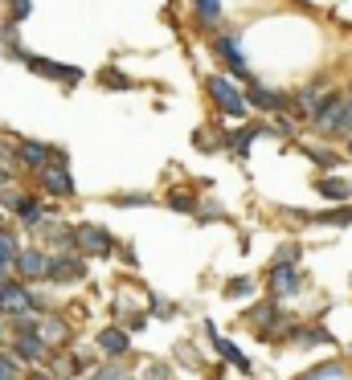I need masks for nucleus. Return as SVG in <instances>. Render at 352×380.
<instances>
[{"label":"nucleus","mask_w":352,"mask_h":380,"mask_svg":"<svg viewBox=\"0 0 352 380\" xmlns=\"http://www.w3.org/2000/svg\"><path fill=\"white\" fill-rule=\"evenodd\" d=\"M205 90H209V98L217 102V111H226L230 119H242L246 115V90L237 86L234 78H226V74H213L209 82H205Z\"/></svg>","instance_id":"f257e3e1"},{"label":"nucleus","mask_w":352,"mask_h":380,"mask_svg":"<svg viewBox=\"0 0 352 380\" xmlns=\"http://www.w3.org/2000/svg\"><path fill=\"white\" fill-rule=\"evenodd\" d=\"M217 53L230 62V74H234V78H250L246 57H242V33H237V29H226V33L217 37Z\"/></svg>","instance_id":"f03ea898"},{"label":"nucleus","mask_w":352,"mask_h":380,"mask_svg":"<svg viewBox=\"0 0 352 380\" xmlns=\"http://www.w3.org/2000/svg\"><path fill=\"white\" fill-rule=\"evenodd\" d=\"M324 98H328V86H324V78H315V82H307L304 90L291 98V107H295V111H299L304 119H311V115H315V111L324 107Z\"/></svg>","instance_id":"7ed1b4c3"},{"label":"nucleus","mask_w":352,"mask_h":380,"mask_svg":"<svg viewBox=\"0 0 352 380\" xmlns=\"http://www.w3.org/2000/svg\"><path fill=\"white\" fill-rule=\"evenodd\" d=\"M74 245H82L86 254H111V233L103 225H82L74 233Z\"/></svg>","instance_id":"20e7f679"},{"label":"nucleus","mask_w":352,"mask_h":380,"mask_svg":"<svg viewBox=\"0 0 352 380\" xmlns=\"http://www.w3.org/2000/svg\"><path fill=\"white\" fill-rule=\"evenodd\" d=\"M246 102H250V107H259V111H266V115H279L282 107H291V98H282V95H275V90H266V86H259V82H250Z\"/></svg>","instance_id":"39448f33"},{"label":"nucleus","mask_w":352,"mask_h":380,"mask_svg":"<svg viewBox=\"0 0 352 380\" xmlns=\"http://www.w3.org/2000/svg\"><path fill=\"white\" fill-rule=\"evenodd\" d=\"M29 62V70L41 74V78H58V82H78L82 70L78 66H62V62H46V57H25Z\"/></svg>","instance_id":"423d86ee"},{"label":"nucleus","mask_w":352,"mask_h":380,"mask_svg":"<svg viewBox=\"0 0 352 380\" xmlns=\"http://www.w3.org/2000/svg\"><path fill=\"white\" fill-rule=\"evenodd\" d=\"M270 290H275V299L295 294L299 290V270L295 266H270Z\"/></svg>","instance_id":"0eeeda50"},{"label":"nucleus","mask_w":352,"mask_h":380,"mask_svg":"<svg viewBox=\"0 0 352 380\" xmlns=\"http://www.w3.org/2000/svg\"><path fill=\"white\" fill-rule=\"evenodd\" d=\"M41 180H46V192H53V196H70L74 192V180L70 172H66V160L53 168H41Z\"/></svg>","instance_id":"6e6552de"},{"label":"nucleus","mask_w":352,"mask_h":380,"mask_svg":"<svg viewBox=\"0 0 352 380\" xmlns=\"http://www.w3.org/2000/svg\"><path fill=\"white\" fill-rule=\"evenodd\" d=\"M49 278H58V283H74V278H82L86 274V266H82V258H74V254H66V258H53L46 270Z\"/></svg>","instance_id":"1a4fd4ad"},{"label":"nucleus","mask_w":352,"mask_h":380,"mask_svg":"<svg viewBox=\"0 0 352 380\" xmlns=\"http://www.w3.org/2000/svg\"><path fill=\"white\" fill-rule=\"evenodd\" d=\"M17 270H21L25 278H41L49 270V258L41 250H25V254H17Z\"/></svg>","instance_id":"9d476101"},{"label":"nucleus","mask_w":352,"mask_h":380,"mask_svg":"<svg viewBox=\"0 0 352 380\" xmlns=\"http://www.w3.org/2000/svg\"><path fill=\"white\" fill-rule=\"evenodd\" d=\"M205 332H209V339H213V348H217V352H221V356L230 360V364H234V368H242V372H254V364H250V360L242 356V352H237L234 344H230V339H221V335L213 332V323L209 327H205Z\"/></svg>","instance_id":"9b49d317"},{"label":"nucleus","mask_w":352,"mask_h":380,"mask_svg":"<svg viewBox=\"0 0 352 380\" xmlns=\"http://www.w3.org/2000/svg\"><path fill=\"white\" fill-rule=\"evenodd\" d=\"M315 192H320L324 201H348L352 184L348 180H336V176H320V180H315Z\"/></svg>","instance_id":"f8f14e48"},{"label":"nucleus","mask_w":352,"mask_h":380,"mask_svg":"<svg viewBox=\"0 0 352 380\" xmlns=\"http://www.w3.org/2000/svg\"><path fill=\"white\" fill-rule=\"evenodd\" d=\"M127 332H119V327H107V332H98V348L107 352V356H123L127 352Z\"/></svg>","instance_id":"ddd939ff"},{"label":"nucleus","mask_w":352,"mask_h":380,"mask_svg":"<svg viewBox=\"0 0 352 380\" xmlns=\"http://www.w3.org/2000/svg\"><path fill=\"white\" fill-rule=\"evenodd\" d=\"M29 299H33V294H25L21 286H0V311H17V315H21L25 307H29Z\"/></svg>","instance_id":"4468645a"},{"label":"nucleus","mask_w":352,"mask_h":380,"mask_svg":"<svg viewBox=\"0 0 352 380\" xmlns=\"http://www.w3.org/2000/svg\"><path fill=\"white\" fill-rule=\"evenodd\" d=\"M193 13H197V21L201 25H217L221 21V0H193Z\"/></svg>","instance_id":"2eb2a0df"},{"label":"nucleus","mask_w":352,"mask_h":380,"mask_svg":"<svg viewBox=\"0 0 352 380\" xmlns=\"http://www.w3.org/2000/svg\"><path fill=\"white\" fill-rule=\"evenodd\" d=\"M291 339H299V344H332V335L324 327H291Z\"/></svg>","instance_id":"dca6fc26"},{"label":"nucleus","mask_w":352,"mask_h":380,"mask_svg":"<svg viewBox=\"0 0 352 380\" xmlns=\"http://www.w3.org/2000/svg\"><path fill=\"white\" fill-rule=\"evenodd\" d=\"M17 352H21L25 360H37L41 352H46V339L41 335H21V344H17Z\"/></svg>","instance_id":"f3484780"},{"label":"nucleus","mask_w":352,"mask_h":380,"mask_svg":"<svg viewBox=\"0 0 352 380\" xmlns=\"http://www.w3.org/2000/svg\"><path fill=\"white\" fill-rule=\"evenodd\" d=\"M168 205H172L176 213H197V196H188V192H172Z\"/></svg>","instance_id":"a211bd4d"},{"label":"nucleus","mask_w":352,"mask_h":380,"mask_svg":"<svg viewBox=\"0 0 352 380\" xmlns=\"http://www.w3.org/2000/svg\"><path fill=\"white\" fill-rule=\"evenodd\" d=\"M21 156L29 160V164H37V168H46V160H49V151L41 147V143H25V147H21Z\"/></svg>","instance_id":"6ab92c4d"},{"label":"nucleus","mask_w":352,"mask_h":380,"mask_svg":"<svg viewBox=\"0 0 352 380\" xmlns=\"http://www.w3.org/2000/svg\"><path fill=\"white\" fill-rule=\"evenodd\" d=\"M41 339H49V344L66 339V323H58V319H46V323H41Z\"/></svg>","instance_id":"aec40b11"},{"label":"nucleus","mask_w":352,"mask_h":380,"mask_svg":"<svg viewBox=\"0 0 352 380\" xmlns=\"http://www.w3.org/2000/svg\"><path fill=\"white\" fill-rule=\"evenodd\" d=\"M315 221H328V225H352V205L336 209V213H320Z\"/></svg>","instance_id":"412c9836"},{"label":"nucleus","mask_w":352,"mask_h":380,"mask_svg":"<svg viewBox=\"0 0 352 380\" xmlns=\"http://www.w3.org/2000/svg\"><path fill=\"white\" fill-rule=\"evenodd\" d=\"M103 86H111V90H131V78H123V74L107 70V74H103Z\"/></svg>","instance_id":"4be33fe9"},{"label":"nucleus","mask_w":352,"mask_h":380,"mask_svg":"<svg viewBox=\"0 0 352 380\" xmlns=\"http://www.w3.org/2000/svg\"><path fill=\"white\" fill-rule=\"evenodd\" d=\"M13 258H17V245L8 233H0V266H13Z\"/></svg>","instance_id":"5701e85b"},{"label":"nucleus","mask_w":352,"mask_h":380,"mask_svg":"<svg viewBox=\"0 0 352 380\" xmlns=\"http://www.w3.org/2000/svg\"><path fill=\"white\" fill-rule=\"evenodd\" d=\"M295 262H299V245H282L275 254V266H295Z\"/></svg>","instance_id":"b1692460"},{"label":"nucleus","mask_w":352,"mask_h":380,"mask_svg":"<svg viewBox=\"0 0 352 380\" xmlns=\"http://www.w3.org/2000/svg\"><path fill=\"white\" fill-rule=\"evenodd\" d=\"M94 380H127V372H123L119 364H107V368H98V372H94Z\"/></svg>","instance_id":"393cba45"},{"label":"nucleus","mask_w":352,"mask_h":380,"mask_svg":"<svg viewBox=\"0 0 352 380\" xmlns=\"http://www.w3.org/2000/svg\"><path fill=\"white\" fill-rule=\"evenodd\" d=\"M307 156H311L315 164H324V168H336V164H340V156H332V151H320V147H311Z\"/></svg>","instance_id":"a878e982"},{"label":"nucleus","mask_w":352,"mask_h":380,"mask_svg":"<svg viewBox=\"0 0 352 380\" xmlns=\"http://www.w3.org/2000/svg\"><path fill=\"white\" fill-rule=\"evenodd\" d=\"M250 290H254V278H234L226 286V294H250Z\"/></svg>","instance_id":"bb28decb"},{"label":"nucleus","mask_w":352,"mask_h":380,"mask_svg":"<svg viewBox=\"0 0 352 380\" xmlns=\"http://www.w3.org/2000/svg\"><path fill=\"white\" fill-rule=\"evenodd\" d=\"M197 213H201V221H209V217H221V205H213V201H197Z\"/></svg>","instance_id":"cd10ccee"},{"label":"nucleus","mask_w":352,"mask_h":380,"mask_svg":"<svg viewBox=\"0 0 352 380\" xmlns=\"http://www.w3.org/2000/svg\"><path fill=\"white\" fill-rule=\"evenodd\" d=\"M119 205H152V196L148 192H127V196H119Z\"/></svg>","instance_id":"c85d7f7f"},{"label":"nucleus","mask_w":352,"mask_h":380,"mask_svg":"<svg viewBox=\"0 0 352 380\" xmlns=\"http://www.w3.org/2000/svg\"><path fill=\"white\" fill-rule=\"evenodd\" d=\"M197 147H201V151H217L221 143H213V140H209V131H197Z\"/></svg>","instance_id":"c756f323"},{"label":"nucleus","mask_w":352,"mask_h":380,"mask_svg":"<svg viewBox=\"0 0 352 380\" xmlns=\"http://www.w3.org/2000/svg\"><path fill=\"white\" fill-rule=\"evenodd\" d=\"M275 131H279V135H295V123L287 119V115H279V119H275Z\"/></svg>","instance_id":"7c9ffc66"},{"label":"nucleus","mask_w":352,"mask_h":380,"mask_svg":"<svg viewBox=\"0 0 352 380\" xmlns=\"http://www.w3.org/2000/svg\"><path fill=\"white\" fill-rule=\"evenodd\" d=\"M143 380H168V368L164 364H152V368H148V376Z\"/></svg>","instance_id":"2f4dec72"},{"label":"nucleus","mask_w":352,"mask_h":380,"mask_svg":"<svg viewBox=\"0 0 352 380\" xmlns=\"http://www.w3.org/2000/svg\"><path fill=\"white\" fill-rule=\"evenodd\" d=\"M29 8H33L29 0H13V17H17V21H21V17H29Z\"/></svg>","instance_id":"473e14b6"},{"label":"nucleus","mask_w":352,"mask_h":380,"mask_svg":"<svg viewBox=\"0 0 352 380\" xmlns=\"http://www.w3.org/2000/svg\"><path fill=\"white\" fill-rule=\"evenodd\" d=\"M0 184H8V176H4V172H0Z\"/></svg>","instance_id":"72a5a7b5"},{"label":"nucleus","mask_w":352,"mask_h":380,"mask_svg":"<svg viewBox=\"0 0 352 380\" xmlns=\"http://www.w3.org/2000/svg\"><path fill=\"white\" fill-rule=\"evenodd\" d=\"M29 380H46V376H41V372H37V376H29Z\"/></svg>","instance_id":"f704fd0d"},{"label":"nucleus","mask_w":352,"mask_h":380,"mask_svg":"<svg viewBox=\"0 0 352 380\" xmlns=\"http://www.w3.org/2000/svg\"><path fill=\"white\" fill-rule=\"evenodd\" d=\"M348 151H352V135H348Z\"/></svg>","instance_id":"c9c22d12"},{"label":"nucleus","mask_w":352,"mask_h":380,"mask_svg":"<svg viewBox=\"0 0 352 380\" xmlns=\"http://www.w3.org/2000/svg\"><path fill=\"white\" fill-rule=\"evenodd\" d=\"M127 380H131V376H127Z\"/></svg>","instance_id":"e433bc0d"}]
</instances>
